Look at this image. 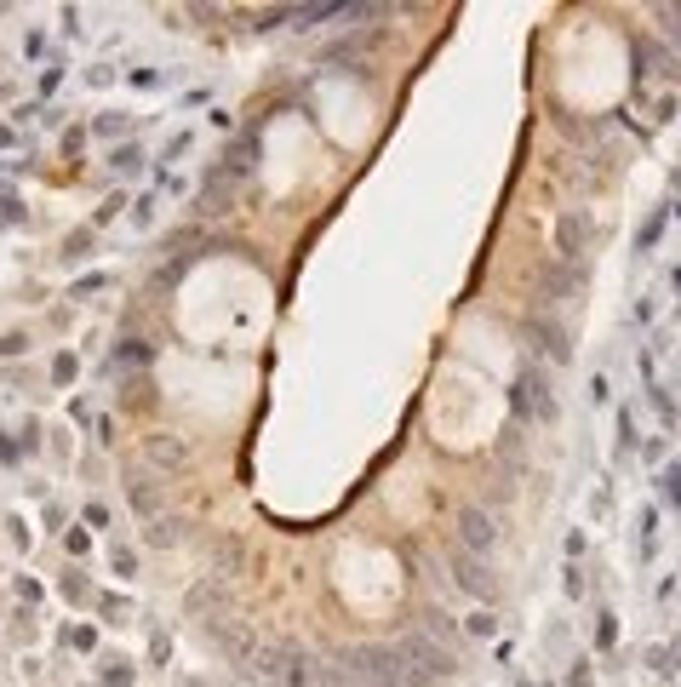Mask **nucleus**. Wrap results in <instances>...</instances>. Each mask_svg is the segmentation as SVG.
<instances>
[{
    "label": "nucleus",
    "mask_w": 681,
    "mask_h": 687,
    "mask_svg": "<svg viewBox=\"0 0 681 687\" xmlns=\"http://www.w3.org/2000/svg\"><path fill=\"white\" fill-rule=\"evenodd\" d=\"M509 407H516L521 424H555V384L544 367H521L516 390H509Z\"/></svg>",
    "instance_id": "nucleus-1"
},
{
    "label": "nucleus",
    "mask_w": 681,
    "mask_h": 687,
    "mask_svg": "<svg viewBox=\"0 0 681 687\" xmlns=\"http://www.w3.org/2000/svg\"><path fill=\"white\" fill-rule=\"evenodd\" d=\"M453 545L486 561V556H493V545H498V515L486 510V504H458V515H453Z\"/></svg>",
    "instance_id": "nucleus-2"
},
{
    "label": "nucleus",
    "mask_w": 681,
    "mask_h": 687,
    "mask_svg": "<svg viewBox=\"0 0 681 687\" xmlns=\"http://www.w3.org/2000/svg\"><path fill=\"white\" fill-rule=\"evenodd\" d=\"M453 584L464 590V596H476V601H493V578H486V561L470 556V550H458V556H453Z\"/></svg>",
    "instance_id": "nucleus-3"
},
{
    "label": "nucleus",
    "mask_w": 681,
    "mask_h": 687,
    "mask_svg": "<svg viewBox=\"0 0 681 687\" xmlns=\"http://www.w3.org/2000/svg\"><path fill=\"white\" fill-rule=\"evenodd\" d=\"M527 339H532V349H539V355H550V361H555V367H562V361H567V355H573V344H567V332H562V327H555V321H550V316H544V321H539V316H532V321H527Z\"/></svg>",
    "instance_id": "nucleus-4"
},
{
    "label": "nucleus",
    "mask_w": 681,
    "mask_h": 687,
    "mask_svg": "<svg viewBox=\"0 0 681 687\" xmlns=\"http://www.w3.org/2000/svg\"><path fill=\"white\" fill-rule=\"evenodd\" d=\"M584 235H590V218H584V212H567V218L555 224V252H562V263H573L584 252Z\"/></svg>",
    "instance_id": "nucleus-5"
},
{
    "label": "nucleus",
    "mask_w": 681,
    "mask_h": 687,
    "mask_svg": "<svg viewBox=\"0 0 681 687\" xmlns=\"http://www.w3.org/2000/svg\"><path fill=\"white\" fill-rule=\"evenodd\" d=\"M659 492H664V504H681V464H664Z\"/></svg>",
    "instance_id": "nucleus-6"
},
{
    "label": "nucleus",
    "mask_w": 681,
    "mask_h": 687,
    "mask_svg": "<svg viewBox=\"0 0 681 687\" xmlns=\"http://www.w3.org/2000/svg\"><path fill=\"white\" fill-rule=\"evenodd\" d=\"M659 229H664V212H653V218L641 224V240H636V247H641V252H653V240H659Z\"/></svg>",
    "instance_id": "nucleus-7"
},
{
    "label": "nucleus",
    "mask_w": 681,
    "mask_h": 687,
    "mask_svg": "<svg viewBox=\"0 0 681 687\" xmlns=\"http://www.w3.org/2000/svg\"><path fill=\"white\" fill-rule=\"evenodd\" d=\"M149 458H155V464H178L184 447H172V441H149Z\"/></svg>",
    "instance_id": "nucleus-8"
},
{
    "label": "nucleus",
    "mask_w": 681,
    "mask_h": 687,
    "mask_svg": "<svg viewBox=\"0 0 681 687\" xmlns=\"http://www.w3.org/2000/svg\"><path fill=\"white\" fill-rule=\"evenodd\" d=\"M138 166H143L138 143H132V149H115V172H138Z\"/></svg>",
    "instance_id": "nucleus-9"
},
{
    "label": "nucleus",
    "mask_w": 681,
    "mask_h": 687,
    "mask_svg": "<svg viewBox=\"0 0 681 687\" xmlns=\"http://www.w3.org/2000/svg\"><path fill=\"white\" fill-rule=\"evenodd\" d=\"M120 361H132V367H143V361H149V344H143V339H126V349H120Z\"/></svg>",
    "instance_id": "nucleus-10"
},
{
    "label": "nucleus",
    "mask_w": 681,
    "mask_h": 687,
    "mask_svg": "<svg viewBox=\"0 0 681 687\" xmlns=\"http://www.w3.org/2000/svg\"><path fill=\"white\" fill-rule=\"evenodd\" d=\"M595 642H601V647H613V642H618V624H613V613H601V624H595Z\"/></svg>",
    "instance_id": "nucleus-11"
},
{
    "label": "nucleus",
    "mask_w": 681,
    "mask_h": 687,
    "mask_svg": "<svg viewBox=\"0 0 681 687\" xmlns=\"http://www.w3.org/2000/svg\"><path fill=\"white\" fill-rule=\"evenodd\" d=\"M52 372H57V384H69V378H75V355H57Z\"/></svg>",
    "instance_id": "nucleus-12"
},
{
    "label": "nucleus",
    "mask_w": 681,
    "mask_h": 687,
    "mask_svg": "<svg viewBox=\"0 0 681 687\" xmlns=\"http://www.w3.org/2000/svg\"><path fill=\"white\" fill-rule=\"evenodd\" d=\"M18 218H23V207L11 195H0V224H18Z\"/></svg>",
    "instance_id": "nucleus-13"
},
{
    "label": "nucleus",
    "mask_w": 681,
    "mask_h": 687,
    "mask_svg": "<svg viewBox=\"0 0 681 687\" xmlns=\"http://www.w3.org/2000/svg\"><path fill=\"white\" fill-rule=\"evenodd\" d=\"M567 596L584 601V573H578V568H567Z\"/></svg>",
    "instance_id": "nucleus-14"
},
{
    "label": "nucleus",
    "mask_w": 681,
    "mask_h": 687,
    "mask_svg": "<svg viewBox=\"0 0 681 687\" xmlns=\"http://www.w3.org/2000/svg\"><path fill=\"white\" fill-rule=\"evenodd\" d=\"M670 286H676V293H681V263H676V275H670Z\"/></svg>",
    "instance_id": "nucleus-15"
},
{
    "label": "nucleus",
    "mask_w": 681,
    "mask_h": 687,
    "mask_svg": "<svg viewBox=\"0 0 681 687\" xmlns=\"http://www.w3.org/2000/svg\"><path fill=\"white\" fill-rule=\"evenodd\" d=\"M676 218H681V207H676Z\"/></svg>",
    "instance_id": "nucleus-16"
}]
</instances>
